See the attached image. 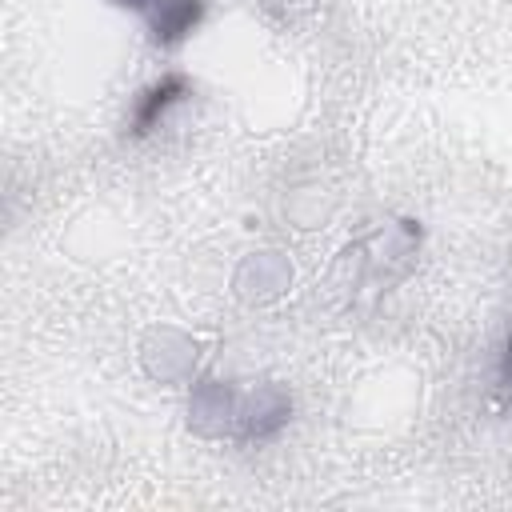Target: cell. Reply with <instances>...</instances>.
<instances>
[{
  "mask_svg": "<svg viewBox=\"0 0 512 512\" xmlns=\"http://www.w3.org/2000/svg\"><path fill=\"white\" fill-rule=\"evenodd\" d=\"M184 96H188V80H184L180 72L160 76L156 84H148V88L136 96V108H132V132H136V136L152 132V128L160 124V116H164L176 100H184Z\"/></svg>",
  "mask_w": 512,
  "mask_h": 512,
  "instance_id": "cell-1",
  "label": "cell"
},
{
  "mask_svg": "<svg viewBox=\"0 0 512 512\" xmlns=\"http://www.w3.org/2000/svg\"><path fill=\"white\" fill-rule=\"evenodd\" d=\"M204 16V0H160L152 12V40L156 44H176L184 40Z\"/></svg>",
  "mask_w": 512,
  "mask_h": 512,
  "instance_id": "cell-2",
  "label": "cell"
},
{
  "mask_svg": "<svg viewBox=\"0 0 512 512\" xmlns=\"http://www.w3.org/2000/svg\"><path fill=\"white\" fill-rule=\"evenodd\" d=\"M116 4H136V8H144V4H156V0H116Z\"/></svg>",
  "mask_w": 512,
  "mask_h": 512,
  "instance_id": "cell-3",
  "label": "cell"
},
{
  "mask_svg": "<svg viewBox=\"0 0 512 512\" xmlns=\"http://www.w3.org/2000/svg\"><path fill=\"white\" fill-rule=\"evenodd\" d=\"M508 364H512V344H508Z\"/></svg>",
  "mask_w": 512,
  "mask_h": 512,
  "instance_id": "cell-4",
  "label": "cell"
}]
</instances>
